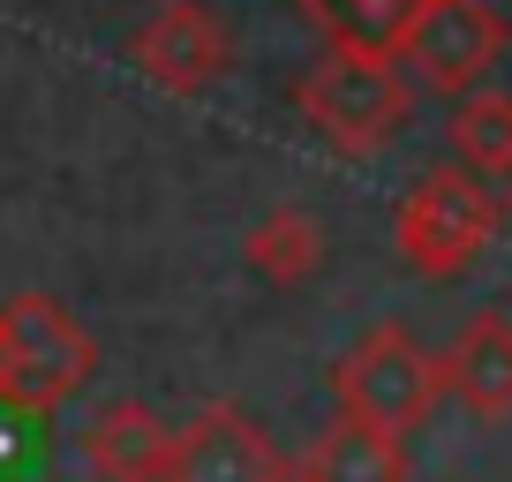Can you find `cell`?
Listing matches in <instances>:
<instances>
[{"label": "cell", "instance_id": "1", "mask_svg": "<svg viewBox=\"0 0 512 482\" xmlns=\"http://www.w3.org/2000/svg\"><path fill=\"white\" fill-rule=\"evenodd\" d=\"M294 98H302V121L339 159H377L415 121V91L400 76V53H377V46H332L302 76Z\"/></svg>", "mask_w": 512, "mask_h": 482}, {"label": "cell", "instance_id": "2", "mask_svg": "<svg viewBox=\"0 0 512 482\" xmlns=\"http://www.w3.org/2000/svg\"><path fill=\"white\" fill-rule=\"evenodd\" d=\"M98 370V339L61 309L53 294H16L0 302V407L16 415H53L68 407Z\"/></svg>", "mask_w": 512, "mask_h": 482}, {"label": "cell", "instance_id": "3", "mask_svg": "<svg viewBox=\"0 0 512 482\" xmlns=\"http://www.w3.org/2000/svg\"><path fill=\"white\" fill-rule=\"evenodd\" d=\"M497 219H505V196L482 189L475 166H430V174L407 189L400 219H392V249H400L407 272L422 279H460L467 264L497 241Z\"/></svg>", "mask_w": 512, "mask_h": 482}, {"label": "cell", "instance_id": "4", "mask_svg": "<svg viewBox=\"0 0 512 482\" xmlns=\"http://www.w3.org/2000/svg\"><path fill=\"white\" fill-rule=\"evenodd\" d=\"M332 392H339L347 415H369V422H384V430L407 437V430L430 422L437 400H445V362H437L407 324H377V332H362L347 354H339Z\"/></svg>", "mask_w": 512, "mask_h": 482}, {"label": "cell", "instance_id": "5", "mask_svg": "<svg viewBox=\"0 0 512 482\" xmlns=\"http://www.w3.org/2000/svg\"><path fill=\"white\" fill-rule=\"evenodd\" d=\"M128 61H136L144 83H159L166 98H204L234 68V31L219 23L211 0H159L128 31Z\"/></svg>", "mask_w": 512, "mask_h": 482}, {"label": "cell", "instance_id": "6", "mask_svg": "<svg viewBox=\"0 0 512 482\" xmlns=\"http://www.w3.org/2000/svg\"><path fill=\"white\" fill-rule=\"evenodd\" d=\"M505 46H512V31H505V16H497L490 0H422L407 38H400V61L415 68L430 91L467 98L505 61Z\"/></svg>", "mask_w": 512, "mask_h": 482}, {"label": "cell", "instance_id": "7", "mask_svg": "<svg viewBox=\"0 0 512 482\" xmlns=\"http://www.w3.org/2000/svg\"><path fill=\"white\" fill-rule=\"evenodd\" d=\"M287 467L294 460L256 430V415H241L234 400H211L174 430V467H166V482H279Z\"/></svg>", "mask_w": 512, "mask_h": 482}, {"label": "cell", "instance_id": "8", "mask_svg": "<svg viewBox=\"0 0 512 482\" xmlns=\"http://www.w3.org/2000/svg\"><path fill=\"white\" fill-rule=\"evenodd\" d=\"M437 362H445V400H460L467 415H482V422L512 415V317L505 309L467 317L460 339H452Z\"/></svg>", "mask_w": 512, "mask_h": 482}, {"label": "cell", "instance_id": "9", "mask_svg": "<svg viewBox=\"0 0 512 482\" xmlns=\"http://www.w3.org/2000/svg\"><path fill=\"white\" fill-rule=\"evenodd\" d=\"M83 467H91L98 482H166V467H174V430H166V415H151L144 400H113L91 415V430H83Z\"/></svg>", "mask_w": 512, "mask_h": 482}, {"label": "cell", "instance_id": "10", "mask_svg": "<svg viewBox=\"0 0 512 482\" xmlns=\"http://www.w3.org/2000/svg\"><path fill=\"white\" fill-rule=\"evenodd\" d=\"M302 467L317 482H407V437L339 407L332 430H317V445L302 452Z\"/></svg>", "mask_w": 512, "mask_h": 482}, {"label": "cell", "instance_id": "11", "mask_svg": "<svg viewBox=\"0 0 512 482\" xmlns=\"http://www.w3.org/2000/svg\"><path fill=\"white\" fill-rule=\"evenodd\" d=\"M324 257H332V241H324V226L302 204H279L249 226V272L264 287H309L324 272Z\"/></svg>", "mask_w": 512, "mask_h": 482}, {"label": "cell", "instance_id": "12", "mask_svg": "<svg viewBox=\"0 0 512 482\" xmlns=\"http://www.w3.org/2000/svg\"><path fill=\"white\" fill-rule=\"evenodd\" d=\"M415 8L422 0H302V16L324 31V46H377V53H400Z\"/></svg>", "mask_w": 512, "mask_h": 482}, {"label": "cell", "instance_id": "13", "mask_svg": "<svg viewBox=\"0 0 512 482\" xmlns=\"http://www.w3.org/2000/svg\"><path fill=\"white\" fill-rule=\"evenodd\" d=\"M445 144L475 174H512V98H460Z\"/></svg>", "mask_w": 512, "mask_h": 482}, {"label": "cell", "instance_id": "14", "mask_svg": "<svg viewBox=\"0 0 512 482\" xmlns=\"http://www.w3.org/2000/svg\"><path fill=\"white\" fill-rule=\"evenodd\" d=\"M279 482H317V475H309V467H302V460H294V467H287V475H279Z\"/></svg>", "mask_w": 512, "mask_h": 482}, {"label": "cell", "instance_id": "15", "mask_svg": "<svg viewBox=\"0 0 512 482\" xmlns=\"http://www.w3.org/2000/svg\"><path fill=\"white\" fill-rule=\"evenodd\" d=\"M505 211H512V174H505Z\"/></svg>", "mask_w": 512, "mask_h": 482}]
</instances>
